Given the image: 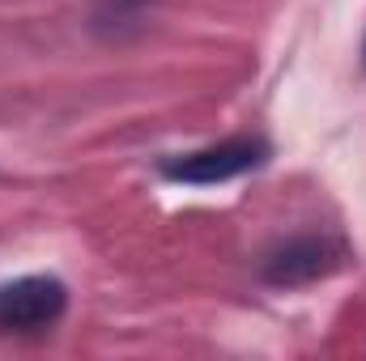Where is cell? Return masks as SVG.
<instances>
[{
	"label": "cell",
	"instance_id": "cell-1",
	"mask_svg": "<svg viewBox=\"0 0 366 361\" xmlns=\"http://www.w3.org/2000/svg\"><path fill=\"white\" fill-rule=\"evenodd\" d=\"M69 289L60 276H21L0 285V336H34L64 319Z\"/></svg>",
	"mask_w": 366,
	"mask_h": 361
},
{
	"label": "cell",
	"instance_id": "cell-2",
	"mask_svg": "<svg viewBox=\"0 0 366 361\" xmlns=\"http://www.w3.org/2000/svg\"><path fill=\"white\" fill-rule=\"evenodd\" d=\"M269 162V141L260 136H230L204 149L179 153L171 162H162V175L175 183H196V187H213V183H230L256 166Z\"/></svg>",
	"mask_w": 366,
	"mask_h": 361
},
{
	"label": "cell",
	"instance_id": "cell-3",
	"mask_svg": "<svg viewBox=\"0 0 366 361\" xmlns=\"http://www.w3.org/2000/svg\"><path fill=\"white\" fill-rule=\"evenodd\" d=\"M345 264V243L328 238V234H298L290 243H281L273 255L264 260V280L277 289H294V285H311L320 276Z\"/></svg>",
	"mask_w": 366,
	"mask_h": 361
}]
</instances>
